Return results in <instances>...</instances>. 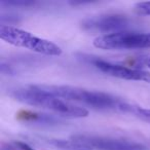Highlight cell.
<instances>
[{"label":"cell","instance_id":"cell-10","mask_svg":"<svg viewBox=\"0 0 150 150\" xmlns=\"http://www.w3.org/2000/svg\"><path fill=\"white\" fill-rule=\"evenodd\" d=\"M1 3H7V4H11V5H16V6H30V5H34V1H2Z\"/></svg>","mask_w":150,"mask_h":150},{"label":"cell","instance_id":"cell-1","mask_svg":"<svg viewBox=\"0 0 150 150\" xmlns=\"http://www.w3.org/2000/svg\"><path fill=\"white\" fill-rule=\"evenodd\" d=\"M42 90L68 102H77L92 108L131 113L133 105L110 94L69 86H40Z\"/></svg>","mask_w":150,"mask_h":150},{"label":"cell","instance_id":"cell-8","mask_svg":"<svg viewBox=\"0 0 150 150\" xmlns=\"http://www.w3.org/2000/svg\"><path fill=\"white\" fill-rule=\"evenodd\" d=\"M48 143L60 150H93L86 144L78 142L72 138L70 140L52 139L48 141Z\"/></svg>","mask_w":150,"mask_h":150},{"label":"cell","instance_id":"cell-3","mask_svg":"<svg viewBox=\"0 0 150 150\" xmlns=\"http://www.w3.org/2000/svg\"><path fill=\"white\" fill-rule=\"evenodd\" d=\"M0 38L11 45L27 48L45 56L57 57L62 54V48L54 42L9 25L3 24L0 26Z\"/></svg>","mask_w":150,"mask_h":150},{"label":"cell","instance_id":"cell-4","mask_svg":"<svg viewBox=\"0 0 150 150\" xmlns=\"http://www.w3.org/2000/svg\"><path fill=\"white\" fill-rule=\"evenodd\" d=\"M94 46L105 50H140L150 47L149 33L120 31L98 36L93 41Z\"/></svg>","mask_w":150,"mask_h":150},{"label":"cell","instance_id":"cell-7","mask_svg":"<svg viewBox=\"0 0 150 150\" xmlns=\"http://www.w3.org/2000/svg\"><path fill=\"white\" fill-rule=\"evenodd\" d=\"M95 66L102 71L103 73L125 80H135V81H144L150 83V72L140 68H129L123 65L113 64L106 61L97 60Z\"/></svg>","mask_w":150,"mask_h":150},{"label":"cell","instance_id":"cell-5","mask_svg":"<svg viewBox=\"0 0 150 150\" xmlns=\"http://www.w3.org/2000/svg\"><path fill=\"white\" fill-rule=\"evenodd\" d=\"M72 139L90 146L93 150H148L143 144L115 138L97 137L90 135H74Z\"/></svg>","mask_w":150,"mask_h":150},{"label":"cell","instance_id":"cell-11","mask_svg":"<svg viewBox=\"0 0 150 150\" xmlns=\"http://www.w3.org/2000/svg\"><path fill=\"white\" fill-rule=\"evenodd\" d=\"M16 145H17L19 148H21L22 150H35L34 148H32L31 146H29L28 144L24 143V142H17Z\"/></svg>","mask_w":150,"mask_h":150},{"label":"cell","instance_id":"cell-12","mask_svg":"<svg viewBox=\"0 0 150 150\" xmlns=\"http://www.w3.org/2000/svg\"><path fill=\"white\" fill-rule=\"evenodd\" d=\"M145 65L148 67V68H150V57H149V58L146 59V61H145Z\"/></svg>","mask_w":150,"mask_h":150},{"label":"cell","instance_id":"cell-2","mask_svg":"<svg viewBox=\"0 0 150 150\" xmlns=\"http://www.w3.org/2000/svg\"><path fill=\"white\" fill-rule=\"evenodd\" d=\"M11 96L16 100L70 118H82L88 115V110L82 106L75 105L45 92L40 86H28L13 91Z\"/></svg>","mask_w":150,"mask_h":150},{"label":"cell","instance_id":"cell-9","mask_svg":"<svg viewBox=\"0 0 150 150\" xmlns=\"http://www.w3.org/2000/svg\"><path fill=\"white\" fill-rule=\"evenodd\" d=\"M135 11L140 16H150V1L137 3L135 5Z\"/></svg>","mask_w":150,"mask_h":150},{"label":"cell","instance_id":"cell-6","mask_svg":"<svg viewBox=\"0 0 150 150\" xmlns=\"http://www.w3.org/2000/svg\"><path fill=\"white\" fill-rule=\"evenodd\" d=\"M129 24L127 17L121 15H104L86 19L81 22V28L86 31L102 32L110 34L120 32Z\"/></svg>","mask_w":150,"mask_h":150}]
</instances>
